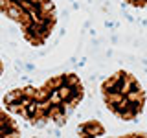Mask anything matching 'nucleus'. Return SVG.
<instances>
[{
  "label": "nucleus",
  "mask_w": 147,
  "mask_h": 138,
  "mask_svg": "<svg viewBox=\"0 0 147 138\" xmlns=\"http://www.w3.org/2000/svg\"><path fill=\"white\" fill-rule=\"evenodd\" d=\"M9 136H20L15 118L9 114V110L0 109V138H9Z\"/></svg>",
  "instance_id": "f03ea898"
},
{
  "label": "nucleus",
  "mask_w": 147,
  "mask_h": 138,
  "mask_svg": "<svg viewBox=\"0 0 147 138\" xmlns=\"http://www.w3.org/2000/svg\"><path fill=\"white\" fill-rule=\"evenodd\" d=\"M101 135H105V127L98 120L83 122L77 127V136H101Z\"/></svg>",
  "instance_id": "7ed1b4c3"
},
{
  "label": "nucleus",
  "mask_w": 147,
  "mask_h": 138,
  "mask_svg": "<svg viewBox=\"0 0 147 138\" xmlns=\"http://www.w3.org/2000/svg\"><path fill=\"white\" fill-rule=\"evenodd\" d=\"M136 87H142V85L132 74H129L125 70H118L109 79L101 83V96H103L105 105L119 120H125V122L134 120L144 109L145 103L132 101L129 98L131 90L136 89Z\"/></svg>",
  "instance_id": "f257e3e1"
}]
</instances>
